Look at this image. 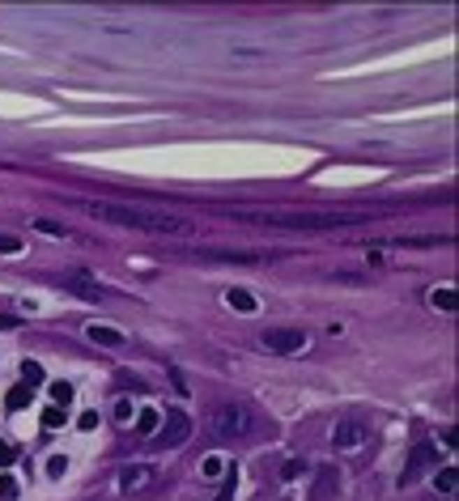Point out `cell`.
I'll list each match as a JSON object with an SVG mask.
<instances>
[{
  "label": "cell",
  "instance_id": "1",
  "mask_svg": "<svg viewBox=\"0 0 459 501\" xmlns=\"http://www.w3.org/2000/svg\"><path fill=\"white\" fill-rule=\"evenodd\" d=\"M89 217L111 221L124 230H140V234H196V221L166 212V208H149V204H85Z\"/></svg>",
  "mask_w": 459,
  "mask_h": 501
},
{
  "label": "cell",
  "instance_id": "2",
  "mask_svg": "<svg viewBox=\"0 0 459 501\" xmlns=\"http://www.w3.org/2000/svg\"><path fill=\"white\" fill-rule=\"evenodd\" d=\"M234 217L268 230H349L370 221L366 212H234Z\"/></svg>",
  "mask_w": 459,
  "mask_h": 501
},
{
  "label": "cell",
  "instance_id": "3",
  "mask_svg": "<svg viewBox=\"0 0 459 501\" xmlns=\"http://www.w3.org/2000/svg\"><path fill=\"white\" fill-rule=\"evenodd\" d=\"M179 255L200 259V263H264V259H277L272 251H230V247H187Z\"/></svg>",
  "mask_w": 459,
  "mask_h": 501
},
{
  "label": "cell",
  "instance_id": "4",
  "mask_svg": "<svg viewBox=\"0 0 459 501\" xmlns=\"http://www.w3.org/2000/svg\"><path fill=\"white\" fill-rule=\"evenodd\" d=\"M213 429H217V437H247L255 429V412L247 404H221L213 412Z\"/></svg>",
  "mask_w": 459,
  "mask_h": 501
},
{
  "label": "cell",
  "instance_id": "5",
  "mask_svg": "<svg viewBox=\"0 0 459 501\" xmlns=\"http://www.w3.org/2000/svg\"><path fill=\"white\" fill-rule=\"evenodd\" d=\"M260 344H264L268 353L289 357V353H302L306 344H311V336H306V331H298V327H268L264 336H260Z\"/></svg>",
  "mask_w": 459,
  "mask_h": 501
},
{
  "label": "cell",
  "instance_id": "6",
  "mask_svg": "<svg viewBox=\"0 0 459 501\" xmlns=\"http://www.w3.org/2000/svg\"><path fill=\"white\" fill-rule=\"evenodd\" d=\"M187 433H191V421H187L183 412H166L162 425H158V433H153V442L175 451V446H183V442H187Z\"/></svg>",
  "mask_w": 459,
  "mask_h": 501
},
{
  "label": "cell",
  "instance_id": "7",
  "mask_svg": "<svg viewBox=\"0 0 459 501\" xmlns=\"http://www.w3.org/2000/svg\"><path fill=\"white\" fill-rule=\"evenodd\" d=\"M332 442H336V451H357L366 442V425L362 421H336Z\"/></svg>",
  "mask_w": 459,
  "mask_h": 501
},
{
  "label": "cell",
  "instance_id": "8",
  "mask_svg": "<svg viewBox=\"0 0 459 501\" xmlns=\"http://www.w3.org/2000/svg\"><path fill=\"white\" fill-rule=\"evenodd\" d=\"M149 480H153V467H149V463H128L124 476H119V488H124V493H140Z\"/></svg>",
  "mask_w": 459,
  "mask_h": 501
},
{
  "label": "cell",
  "instance_id": "9",
  "mask_svg": "<svg viewBox=\"0 0 459 501\" xmlns=\"http://www.w3.org/2000/svg\"><path fill=\"white\" fill-rule=\"evenodd\" d=\"M85 336H89L94 344H102V349H119V344H124V331L111 327V323H89V327H85Z\"/></svg>",
  "mask_w": 459,
  "mask_h": 501
},
{
  "label": "cell",
  "instance_id": "10",
  "mask_svg": "<svg viewBox=\"0 0 459 501\" xmlns=\"http://www.w3.org/2000/svg\"><path fill=\"white\" fill-rule=\"evenodd\" d=\"M430 459H434V446H430V442H421V446L413 451V459H408V472L400 476V484H413V480H417V472H421Z\"/></svg>",
  "mask_w": 459,
  "mask_h": 501
},
{
  "label": "cell",
  "instance_id": "11",
  "mask_svg": "<svg viewBox=\"0 0 459 501\" xmlns=\"http://www.w3.org/2000/svg\"><path fill=\"white\" fill-rule=\"evenodd\" d=\"M158 425H162V412H153V408L136 412V433H140V437H153V433H158Z\"/></svg>",
  "mask_w": 459,
  "mask_h": 501
},
{
  "label": "cell",
  "instance_id": "12",
  "mask_svg": "<svg viewBox=\"0 0 459 501\" xmlns=\"http://www.w3.org/2000/svg\"><path fill=\"white\" fill-rule=\"evenodd\" d=\"M226 302H230L238 314H251V310H255V298H251L247 289H230V293H226Z\"/></svg>",
  "mask_w": 459,
  "mask_h": 501
},
{
  "label": "cell",
  "instance_id": "13",
  "mask_svg": "<svg viewBox=\"0 0 459 501\" xmlns=\"http://www.w3.org/2000/svg\"><path fill=\"white\" fill-rule=\"evenodd\" d=\"M30 391H34V386H26V382H22V386H13V391L5 395V404H9L13 412H22V408L30 404Z\"/></svg>",
  "mask_w": 459,
  "mask_h": 501
},
{
  "label": "cell",
  "instance_id": "14",
  "mask_svg": "<svg viewBox=\"0 0 459 501\" xmlns=\"http://www.w3.org/2000/svg\"><path fill=\"white\" fill-rule=\"evenodd\" d=\"M34 230L51 234V238H68V234H73L68 226H60V221H47V217H34Z\"/></svg>",
  "mask_w": 459,
  "mask_h": 501
},
{
  "label": "cell",
  "instance_id": "15",
  "mask_svg": "<svg viewBox=\"0 0 459 501\" xmlns=\"http://www.w3.org/2000/svg\"><path fill=\"white\" fill-rule=\"evenodd\" d=\"M22 378H26V386H43L47 382V374H43L38 361H22Z\"/></svg>",
  "mask_w": 459,
  "mask_h": 501
},
{
  "label": "cell",
  "instance_id": "16",
  "mask_svg": "<svg viewBox=\"0 0 459 501\" xmlns=\"http://www.w3.org/2000/svg\"><path fill=\"white\" fill-rule=\"evenodd\" d=\"M51 400H56L60 408H68V404H73V382H64V378L51 382Z\"/></svg>",
  "mask_w": 459,
  "mask_h": 501
},
{
  "label": "cell",
  "instance_id": "17",
  "mask_svg": "<svg viewBox=\"0 0 459 501\" xmlns=\"http://www.w3.org/2000/svg\"><path fill=\"white\" fill-rule=\"evenodd\" d=\"M200 476H204V480H217V476H226V463H221L217 455H209V459L200 463Z\"/></svg>",
  "mask_w": 459,
  "mask_h": 501
},
{
  "label": "cell",
  "instance_id": "18",
  "mask_svg": "<svg viewBox=\"0 0 459 501\" xmlns=\"http://www.w3.org/2000/svg\"><path fill=\"white\" fill-rule=\"evenodd\" d=\"M64 412H68V408H60V404L43 408V425H47V429H60V425H64Z\"/></svg>",
  "mask_w": 459,
  "mask_h": 501
},
{
  "label": "cell",
  "instance_id": "19",
  "mask_svg": "<svg viewBox=\"0 0 459 501\" xmlns=\"http://www.w3.org/2000/svg\"><path fill=\"white\" fill-rule=\"evenodd\" d=\"M430 302H434L438 310H455V289H446V285H442V289H434V293H430Z\"/></svg>",
  "mask_w": 459,
  "mask_h": 501
},
{
  "label": "cell",
  "instance_id": "20",
  "mask_svg": "<svg viewBox=\"0 0 459 501\" xmlns=\"http://www.w3.org/2000/svg\"><path fill=\"white\" fill-rule=\"evenodd\" d=\"M434 488H438V493H455V467H442V472L434 476Z\"/></svg>",
  "mask_w": 459,
  "mask_h": 501
},
{
  "label": "cell",
  "instance_id": "21",
  "mask_svg": "<svg viewBox=\"0 0 459 501\" xmlns=\"http://www.w3.org/2000/svg\"><path fill=\"white\" fill-rule=\"evenodd\" d=\"M332 484H336V472H332V467H323V476H319V484H315V497L332 493Z\"/></svg>",
  "mask_w": 459,
  "mask_h": 501
},
{
  "label": "cell",
  "instance_id": "22",
  "mask_svg": "<svg viewBox=\"0 0 459 501\" xmlns=\"http://www.w3.org/2000/svg\"><path fill=\"white\" fill-rule=\"evenodd\" d=\"M22 251V238H13V234H0V255H17Z\"/></svg>",
  "mask_w": 459,
  "mask_h": 501
},
{
  "label": "cell",
  "instance_id": "23",
  "mask_svg": "<svg viewBox=\"0 0 459 501\" xmlns=\"http://www.w3.org/2000/svg\"><path fill=\"white\" fill-rule=\"evenodd\" d=\"M0 497H5V501L17 497V480H13V476H0Z\"/></svg>",
  "mask_w": 459,
  "mask_h": 501
},
{
  "label": "cell",
  "instance_id": "24",
  "mask_svg": "<svg viewBox=\"0 0 459 501\" xmlns=\"http://www.w3.org/2000/svg\"><path fill=\"white\" fill-rule=\"evenodd\" d=\"M64 472H68V459H60V455H56V459H51V463H47V476H56V480H60Z\"/></svg>",
  "mask_w": 459,
  "mask_h": 501
},
{
  "label": "cell",
  "instance_id": "25",
  "mask_svg": "<svg viewBox=\"0 0 459 501\" xmlns=\"http://www.w3.org/2000/svg\"><path fill=\"white\" fill-rule=\"evenodd\" d=\"M17 459V446H9V442H0V467H9Z\"/></svg>",
  "mask_w": 459,
  "mask_h": 501
},
{
  "label": "cell",
  "instance_id": "26",
  "mask_svg": "<svg viewBox=\"0 0 459 501\" xmlns=\"http://www.w3.org/2000/svg\"><path fill=\"white\" fill-rule=\"evenodd\" d=\"M213 501H234V472L226 476V484H221V493H217Z\"/></svg>",
  "mask_w": 459,
  "mask_h": 501
},
{
  "label": "cell",
  "instance_id": "27",
  "mask_svg": "<svg viewBox=\"0 0 459 501\" xmlns=\"http://www.w3.org/2000/svg\"><path fill=\"white\" fill-rule=\"evenodd\" d=\"M119 386H132V391H145V378H136V374H119Z\"/></svg>",
  "mask_w": 459,
  "mask_h": 501
},
{
  "label": "cell",
  "instance_id": "28",
  "mask_svg": "<svg viewBox=\"0 0 459 501\" xmlns=\"http://www.w3.org/2000/svg\"><path fill=\"white\" fill-rule=\"evenodd\" d=\"M77 425H81V429H98V412H81Z\"/></svg>",
  "mask_w": 459,
  "mask_h": 501
},
{
  "label": "cell",
  "instance_id": "29",
  "mask_svg": "<svg viewBox=\"0 0 459 501\" xmlns=\"http://www.w3.org/2000/svg\"><path fill=\"white\" fill-rule=\"evenodd\" d=\"M9 327H17V319L13 314H0V331H9Z\"/></svg>",
  "mask_w": 459,
  "mask_h": 501
}]
</instances>
